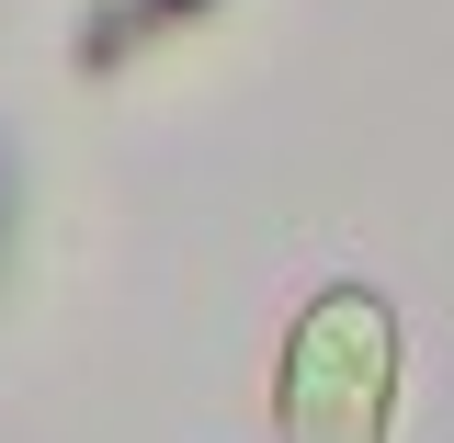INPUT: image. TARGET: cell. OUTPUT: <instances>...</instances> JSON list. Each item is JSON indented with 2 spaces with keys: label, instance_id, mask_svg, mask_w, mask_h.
<instances>
[{
  "label": "cell",
  "instance_id": "1",
  "mask_svg": "<svg viewBox=\"0 0 454 443\" xmlns=\"http://www.w3.org/2000/svg\"><path fill=\"white\" fill-rule=\"evenodd\" d=\"M273 443H397V307L387 284H307L273 352Z\"/></svg>",
  "mask_w": 454,
  "mask_h": 443
}]
</instances>
